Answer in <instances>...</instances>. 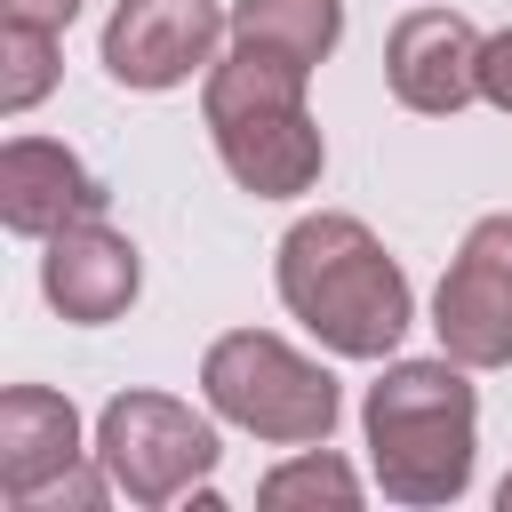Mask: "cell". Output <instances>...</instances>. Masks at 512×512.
<instances>
[{"label": "cell", "mask_w": 512, "mask_h": 512, "mask_svg": "<svg viewBox=\"0 0 512 512\" xmlns=\"http://www.w3.org/2000/svg\"><path fill=\"white\" fill-rule=\"evenodd\" d=\"M480 96H488L496 112H512V32L488 40V56H480Z\"/></svg>", "instance_id": "15"}, {"label": "cell", "mask_w": 512, "mask_h": 512, "mask_svg": "<svg viewBox=\"0 0 512 512\" xmlns=\"http://www.w3.org/2000/svg\"><path fill=\"white\" fill-rule=\"evenodd\" d=\"M136 280H144V264H136V240H128V232H112L104 216H80V224L48 232L40 288H48V304H56L64 320H80V328H104V320H120V312L136 304Z\"/></svg>", "instance_id": "9"}, {"label": "cell", "mask_w": 512, "mask_h": 512, "mask_svg": "<svg viewBox=\"0 0 512 512\" xmlns=\"http://www.w3.org/2000/svg\"><path fill=\"white\" fill-rule=\"evenodd\" d=\"M224 32L232 16L216 0H120L104 24V72L120 88H176L216 56Z\"/></svg>", "instance_id": "7"}, {"label": "cell", "mask_w": 512, "mask_h": 512, "mask_svg": "<svg viewBox=\"0 0 512 512\" xmlns=\"http://www.w3.org/2000/svg\"><path fill=\"white\" fill-rule=\"evenodd\" d=\"M440 352L464 368H512V216H480L432 296Z\"/></svg>", "instance_id": "6"}, {"label": "cell", "mask_w": 512, "mask_h": 512, "mask_svg": "<svg viewBox=\"0 0 512 512\" xmlns=\"http://www.w3.org/2000/svg\"><path fill=\"white\" fill-rule=\"evenodd\" d=\"M56 88V32L0 16V112H32Z\"/></svg>", "instance_id": "13"}, {"label": "cell", "mask_w": 512, "mask_h": 512, "mask_svg": "<svg viewBox=\"0 0 512 512\" xmlns=\"http://www.w3.org/2000/svg\"><path fill=\"white\" fill-rule=\"evenodd\" d=\"M368 464L392 504H448L472 488V384L464 360H392L368 384Z\"/></svg>", "instance_id": "3"}, {"label": "cell", "mask_w": 512, "mask_h": 512, "mask_svg": "<svg viewBox=\"0 0 512 512\" xmlns=\"http://www.w3.org/2000/svg\"><path fill=\"white\" fill-rule=\"evenodd\" d=\"M280 304L344 360H384L408 336V272L360 216H304L280 240Z\"/></svg>", "instance_id": "1"}, {"label": "cell", "mask_w": 512, "mask_h": 512, "mask_svg": "<svg viewBox=\"0 0 512 512\" xmlns=\"http://www.w3.org/2000/svg\"><path fill=\"white\" fill-rule=\"evenodd\" d=\"M232 40L240 48H272V56L312 72L344 40V0H232Z\"/></svg>", "instance_id": "12"}, {"label": "cell", "mask_w": 512, "mask_h": 512, "mask_svg": "<svg viewBox=\"0 0 512 512\" xmlns=\"http://www.w3.org/2000/svg\"><path fill=\"white\" fill-rule=\"evenodd\" d=\"M48 504H104V480L72 464V472H64L56 488H40V496H32V512H48Z\"/></svg>", "instance_id": "16"}, {"label": "cell", "mask_w": 512, "mask_h": 512, "mask_svg": "<svg viewBox=\"0 0 512 512\" xmlns=\"http://www.w3.org/2000/svg\"><path fill=\"white\" fill-rule=\"evenodd\" d=\"M80 216H104V184L48 136H8L0 144V224L24 240H48Z\"/></svg>", "instance_id": "10"}, {"label": "cell", "mask_w": 512, "mask_h": 512, "mask_svg": "<svg viewBox=\"0 0 512 512\" xmlns=\"http://www.w3.org/2000/svg\"><path fill=\"white\" fill-rule=\"evenodd\" d=\"M496 504H504V512H512V480H504V488H496Z\"/></svg>", "instance_id": "18"}, {"label": "cell", "mask_w": 512, "mask_h": 512, "mask_svg": "<svg viewBox=\"0 0 512 512\" xmlns=\"http://www.w3.org/2000/svg\"><path fill=\"white\" fill-rule=\"evenodd\" d=\"M0 16H16V24H48V32H64V24L80 16V0H0Z\"/></svg>", "instance_id": "17"}, {"label": "cell", "mask_w": 512, "mask_h": 512, "mask_svg": "<svg viewBox=\"0 0 512 512\" xmlns=\"http://www.w3.org/2000/svg\"><path fill=\"white\" fill-rule=\"evenodd\" d=\"M480 56H488V40L456 8H416L384 40V80L408 112H464L480 96Z\"/></svg>", "instance_id": "8"}, {"label": "cell", "mask_w": 512, "mask_h": 512, "mask_svg": "<svg viewBox=\"0 0 512 512\" xmlns=\"http://www.w3.org/2000/svg\"><path fill=\"white\" fill-rule=\"evenodd\" d=\"M80 464V416L48 384H8L0 392V496L32 512L40 488H56Z\"/></svg>", "instance_id": "11"}, {"label": "cell", "mask_w": 512, "mask_h": 512, "mask_svg": "<svg viewBox=\"0 0 512 512\" xmlns=\"http://www.w3.org/2000/svg\"><path fill=\"white\" fill-rule=\"evenodd\" d=\"M96 464L128 504H176L216 472V432L168 392H120L96 416Z\"/></svg>", "instance_id": "5"}, {"label": "cell", "mask_w": 512, "mask_h": 512, "mask_svg": "<svg viewBox=\"0 0 512 512\" xmlns=\"http://www.w3.org/2000/svg\"><path fill=\"white\" fill-rule=\"evenodd\" d=\"M304 80H312L304 64L232 40V56H224V64L208 72V88H200V120H208V136H216V160H224L232 184L256 192V200H296V192L320 184L328 144H320L312 112H304Z\"/></svg>", "instance_id": "2"}, {"label": "cell", "mask_w": 512, "mask_h": 512, "mask_svg": "<svg viewBox=\"0 0 512 512\" xmlns=\"http://www.w3.org/2000/svg\"><path fill=\"white\" fill-rule=\"evenodd\" d=\"M200 392L224 424L272 440V448H320L336 432V376L320 360H304L296 344L264 336V328H232L208 344L200 360Z\"/></svg>", "instance_id": "4"}, {"label": "cell", "mask_w": 512, "mask_h": 512, "mask_svg": "<svg viewBox=\"0 0 512 512\" xmlns=\"http://www.w3.org/2000/svg\"><path fill=\"white\" fill-rule=\"evenodd\" d=\"M256 504H272V512H288V504H360V480H352V464H336L328 440H320V448H304L296 464L264 472Z\"/></svg>", "instance_id": "14"}]
</instances>
